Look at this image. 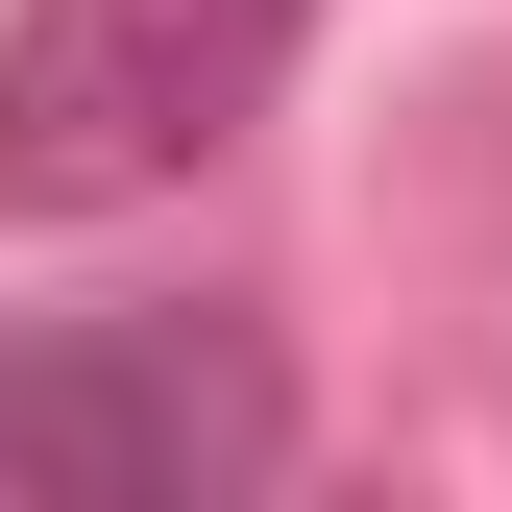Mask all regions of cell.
Instances as JSON below:
<instances>
[{
    "instance_id": "cell-1",
    "label": "cell",
    "mask_w": 512,
    "mask_h": 512,
    "mask_svg": "<svg viewBox=\"0 0 512 512\" xmlns=\"http://www.w3.org/2000/svg\"><path fill=\"white\" fill-rule=\"evenodd\" d=\"M317 49V0H25L0 25V220H122L196 147L269 122V74Z\"/></svg>"
},
{
    "instance_id": "cell-2",
    "label": "cell",
    "mask_w": 512,
    "mask_h": 512,
    "mask_svg": "<svg viewBox=\"0 0 512 512\" xmlns=\"http://www.w3.org/2000/svg\"><path fill=\"white\" fill-rule=\"evenodd\" d=\"M293 464V391L244 317H49L0 342V488L25 512H244Z\"/></svg>"
}]
</instances>
